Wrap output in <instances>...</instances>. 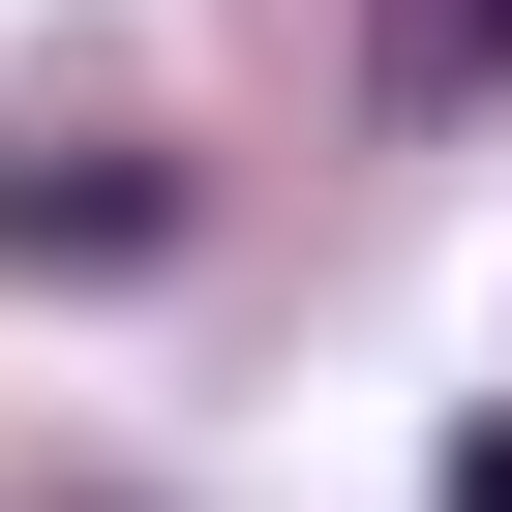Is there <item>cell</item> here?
Instances as JSON below:
<instances>
[{
    "label": "cell",
    "mask_w": 512,
    "mask_h": 512,
    "mask_svg": "<svg viewBox=\"0 0 512 512\" xmlns=\"http://www.w3.org/2000/svg\"><path fill=\"white\" fill-rule=\"evenodd\" d=\"M151 211H181L151 151H31V181H0V272H61V241H91V272H121V241H151Z\"/></svg>",
    "instance_id": "obj_1"
},
{
    "label": "cell",
    "mask_w": 512,
    "mask_h": 512,
    "mask_svg": "<svg viewBox=\"0 0 512 512\" xmlns=\"http://www.w3.org/2000/svg\"><path fill=\"white\" fill-rule=\"evenodd\" d=\"M362 91H392V121H482V91H512V0H362Z\"/></svg>",
    "instance_id": "obj_2"
},
{
    "label": "cell",
    "mask_w": 512,
    "mask_h": 512,
    "mask_svg": "<svg viewBox=\"0 0 512 512\" xmlns=\"http://www.w3.org/2000/svg\"><path fill=\"white\" fill-rule=\"evenodd\" d=\"M452 512H512V422H452Z\"/></svg>",
    "instance_id": "obj_3"
}]
</instances>
